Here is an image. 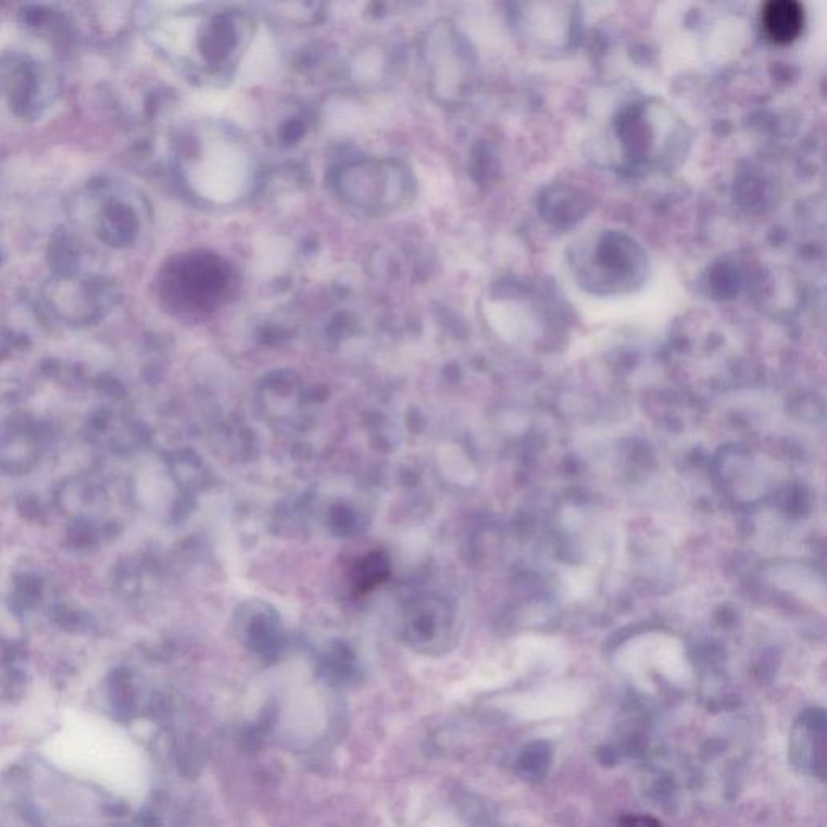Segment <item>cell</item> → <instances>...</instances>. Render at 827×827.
Masks as SVG:
<instances>
[{
    "mask_svg": "<svg viewBox=\"0 0 827 827\" xmlns=\"http://www.w3.org/2000/svg\"><path fill=\"white\" fill-rule=\"evenodd\" d=\"M790 760L800 773L825 777L826 774V714L823 710H809L799 717L790 740Z\"/></svg>",
    "mask_w": 827,
    "mask_h": 827,
    "instance_id": "obj_1",
    "label": "cell"
},
{
    "mask_svg": "<svg viewBox=\"0 0 827 827\" xmlns=\"http://www.w3.org/2000/svg\"><path fill=\"white\" fill-rule=\"evenodd\" d=\"M762 23L770 41L787 45L802 33L805 12L797 0H770L763 7Z\"/></svg>",
    "mask_w": 827,
    "mask_h": 827,
    "instance_id": "obj_2",
    "label": "cell"
},
{
    "mask_svg": "<svg viewBox=\"0 0 827 827\" xmlns=\"http://www.w3.org/2000/svg\"><path fill=\"white\" fill-rule=\"evenodd\" d=\"M551 765V749L547 742H534L521 756V768L529 777H543Z\"/></svg>",
    "mask_w": 827,
    "mask_h": 827,
    "instance_id": "obj_3",
    "label": "cell"
},
{
    "mask_svg": "<svg viewBox=\"0 0 827 827\" xmlns=\"http://www.w3.org/2000/svg\"><path fill=\"white\" fill-rule=\"evenodd\" d=\"M0 827H45L28 806L15 802H0Z\"/></svg>",
    "mask_w": 827,
    "mask_h": 827,
    "instance_id": "obj_4",
    "label": "cell"
},
{
    "mask_svg": "<svg viewBox=\"0 0 827 827\" xmlns=\"http://www.w3.org/2000/svg\"><path fill=\"white\" fill-rule=\"evenodd\" d=\"M621 826L623 827H661L660 823H657L656 819L651 818V816H643V815L626 816V818H623V822H621Z\"/></svg>",
    "mask_w": 827,
    "mask_h": 827,
    "instance_id": "obj_5",
    "label": "cell"
}]
</instances>
